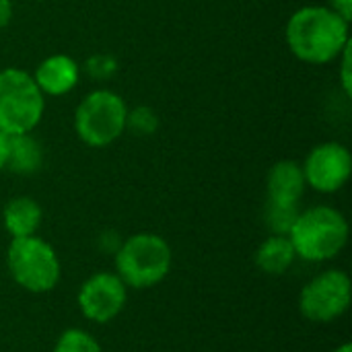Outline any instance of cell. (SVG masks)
Returning a JSON list of instances; mask_svg holds the SVG:
<instances>
[{
    "instance_id": "9",
    "label": "cell",
    "mask_w": 352,
    "mask_h": 352,
    "mask_svg": "<svg viewBox=\"0 0 352 352\" xmlns=\"http://www.w3.org/2000/svg\"><path fill=\"white\" fill-rule=\"evenodd\" d=\"M303 175L305 184L322 194L338 192L351 177L352 157L349 148L340 142L318 144L305 159Z\"/></svg>"
},
{
    "instance_id": "13",
    "label": "cell",
    "mask_w": 352,
    "mask_h": 352,
    "mask_svg": "<svg viewBox=\"0 0 352 352\" xmlns=\"http://www.w3.org/2000/svg\"><path fill=\"white\" fill-rule=\"evenodd\" d=\"M295 260H297V252L289 235H270L256 252L258 268L270 276L285 274L293 266Z\"/></svg>"
},
{
    "instance_id": "15",
    "label": "cell",
    "mask_w": 352,
    "mask_h": 352,
    "mask_svg": "<svg viewBox=\"0 0 352 352\" xmlns=\"http://www.w3.org/2000/svg\"><path fill=\"white\" fill-rule=\"evenodd\" d=\"M299 204H278L266 200L264 206V223L270 229L272 235H289L297 217H299Z\"/></svg>"
},
{
    "instance_id": "2",
    "label": "cell",
    "mask_w": 352,
    "mask_h": 352,
    "mask_svg": "<svg viewBox=\"0 0 352 352\" xmlns=\"http://www.w3.org/2000/svg\"><path fill=\"white\" fill-rule=\"evenodd\" d=\"M289 239L297 258L307 262H326L342 252L349 241V223L332 206H314L301 210Z\"/></svg>"
},
{
    "instance_id": "17",
    "label": "cell",
    "mask_w": 352,
    "mask_h": 352,
    "mask_svg": "<svg viewBox=\"0 0 352 352\" xmlns=\"http://www.w3.org/2000/svg\"><path fill=\"white\" fill-rule=\"evenodd\" d=\"M126 128L132 130V132L138 134V136H151V134H155L157 128H159V118H157L155 109H151V107H146V105H140V107L128 109Z\"/></svg>"
},
{
    "instance_id": "8",
    "label": "cell",
    "mask_w": 352,
    "mask_h": 352,
    "mask_svg": "<svg viewBox=\"0 0 352 352\" xmlns=\"http://www.w3.org/2000/svg\"><path fill=\"white\" fill-rule=\"evenodd\" d=\"M128 299V287L116 272H97L89 276L78 291V307L89 322L107 324L116 320Z\"/></svg>"
},
{
    "instance_id": "7",
    "label": "cell",
    "mask_w": 352,
    "mask_h": 352,
    "mask_svg": "<svg viewBox=\"0 0 352 352\" xmlns=\"http://www.w3.org/2000/svg\"><path fill=\"white\" fill-rule=\"evenodd\" d=\"M352 285L344 270H326L314 276L299 295L301 314L316 324L338 320L351 305Z\"/></svg>"
},
{
    "instance_id": "19",
    "label": "cell",
    "mask_w": 352,
    "mask_h": 352,
    "mask_svg": "<svg viewBox=\"0 0 352 352\" xmlns=\"http://www.w3.org/2000/svg\"><path fill=\"white\" fill-rule=\"evenodd\" d=\"M351 50L352 43H349L342 54L338 56V62H340V85H342V91L346 97L352 95V74H351Z\"/></svg>"
},
{
    "instance_id": "14",
    "label": "cell",
    "mask_w": 352,
    "mask_h": 352,
    "mask_svg": "<svg viewBox=\"0 0 352 352\" xmlns=\"http://www.w3.org/2000/svg\"><path fill=\"white\" fill-rule=\"evenodd\" d=\"M43 163L41 144L29 134H14L8 136V161L6 167L14 173L29 175L35 173Z\"/></svg>"
},
{
    "instance_id": "21",
    "label": "cell",
    "mask_w": 352,
    "mask_h": 352,
    "mask_svg": "<svg viewBox=\"0 0 352 352\" xmlns=\"http://www.w3.org/2000/svg\"><path fill=\"white\" fill-rule=\"evenodd\" d=\"M12 19V2L0 0V29H4Z\"/></svg>"
},
{
    "instance_id": "12",
    "label": "cell",
    "mask_w": 352,
    "mask_h": 352,
    "mask_svg": "<svg viewBox=\"0 0 352 352\" xmlns=\"http://www.w3.org/2000/svg\"><path fill=\"white\" fill-rule=\"evenodd\" d=\"M4 229L10 237H29L41 225V206L27 196H16L4 206Z\"/></svg>"
},
{
    "instance_id": "4",
    "label": "cell",
    "mask_w": 352,
    "mask_h": 352,
    "mask_svg": "<svg viewBox=\"0 0 352 352\" xmlns=\"http://www.w3.org/2000/svg\"><path fill=\"white\" fill-rule=\"evenodd\" d=\"M45 95L29 72L0 70V132L6 136L29 134L43 116Z\"/></svg>"
},
{
    "instance_id": "1",
    "label": "cell",
    "mask_w": 352,
    "mask_h": 352,
    "mask_svg": "<svg viewBox=\"0 0 352 352\" xmlns=\"http://www.w3.org/2000/svg\"><path fill=\"white\" fill-rule=\"evenodd\" d=\"M287 43L301 62H334L351 43L349 21L330 6H303L295 10L287 23Z\"/></svg>"
},
{
    "instance_id": "20",
    "label": "cell",
    "mask_w": 352,
    "mask_h": 352,
    "mask_svg": "<svg viewBox=\"0 0 352 352\" xmlns=\"http://www.w3.org/2000/svg\"><path fill=\"white\" fill-rule=\"evenodd\" d=\"M330 8L338 12L344 21L351 23L352 19V0H330Z\"/></svg>"
},
{
    "instance_id": "6",
    "label": "cell",
    "mask_w": 352,
    "mask_h": 352,
    "mask_svg": "<svg viewBox=\"0 0 352 352\" xmlns=\"http://www.w3.org/2000/svg\"><path fill=\"white\" fill-rule=\"evenodd\" d=\"M126 116L128 105L118 93L97 89L78 103L74 113V130L87 146L103 148L124 134Z\"/></svg>"
},
{
    "instance_id": "16",
    "label": "cell",
    "mask_w": 352,
    "mask_h": 352,
    "mask_svg": "<svg viewBox=\"0 0 352 352\" xmlns=\"http://www.w3.org/2000/svg\"><path fill=\"white\" fill-rule=\"evenodd\" d=\"M54 352H101V346L89 332L70 328L58 338Z\"/></svg>"
},
{
    "instance_id": "22",
    "label": "cell",
    "mask_w": 352,
    "mask_h": 352,
    "mask_svg": "<svg viewBox=\"0 0 352 352\" xmlns=\"http://www.w3.org/2000/svg\"><path fill=\"white\" fill-rule=\"evenodd\" d=\"M8 161V136L0 132V171L6 167Z\"/></svg>"
},
{
    "instance_id": "3",
    "label": "cell",
    "mask_w": 352,
    "mask_h": 352,
    "mask_svg": "<svg viewBox=\"0 0 352 352\" xmlns=\"http://www.w3.org/2000/svg\"><path fill=\"white\" fill-rule=\"evenodd\" d=\"M116 256V274L126 287L151 289L171 270V248L155 233H136L120 243Z\"/></svg>"
},
{
    "instance_id": "18",
    "label": "cell",
    "mask_w": 352,
    "mask_h": 352,
    "mask_svg": "<svg viewBox=\"0 0 352 352\" xmlns=\"http://www.w3.org/2000/svg\"><path fill=\"white\" fill-rule=\"evenodd\" d=\"M85 68H87V74L89 76H93L97 80H107V78H111L116 74L118 62L109 54H95V56H91L87 60Z\"/></svg>"
},
{
    "instance_id": "5",
    "label": "cell",
    "mask_w": 352,
    "mask_h": 352,
    "mask_svg": "<svg viewBox=\"0 0 352 352\" xmlns=\"http://www.w3.org/2000/svg\"><path fill=\"white\" fill-rule=\"evenodd\" d=\"M6 266L12 280L29 293L52 291L62 274L56 250L41 237H14L6 252Z\"/></svg>"
},
{
    "instance_id": "23",
    "label": "cell",
    "mask_w": 352,
    "mask_h": 352,
    "mask_svg": "<svg viewBox=\"0 0 352 352\" xmlns=\"http://www.w3.org/2000/svg\"><path fill=\"white\" fill-rule=\"evenodd\" d=\"M334 352H352V344H349V342H346V344L338 346V349H336V351H334Z\"/></svg>"
},
{
    "instance_id": "11",
    "label": "cell",
    "mask_w": 352,
    "mask_h": 352,
    "mask_svg": "<svg viewBox=\"0 0 352 352\" xmlns=\"http://www.w3.org/2000/svg\"><path fill=\"white\" fill-rule=\"evenodd\" d=\"M305 186L303 167L297 161H278L268 173V200L278 204H299Z\"/></svg>"
},
{
    "instance_id": "10",
    "label": "cell",
    "mask_w": 352,
    "mask_h": 352,
    "mask_svg": "<svg viewBox=\"0 0 352 352\" xmlns=\"http://www.w3.org/2000/svg\"><path fill=\"white\" fill-rule=\"evenodd\" d=\"M80 76L78 64L66 54H54L45 58L33 72V80L43 95L60 97L70 93Z\"/></svg>"
}]
</instances>
